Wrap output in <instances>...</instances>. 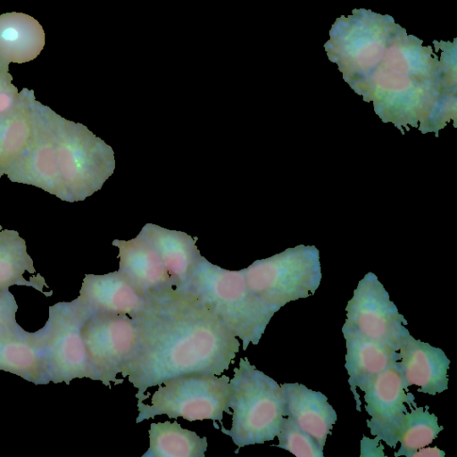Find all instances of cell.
<instances>
[{
  "label": "cell",
  "instance_id": "cell-5",
  "mask_svg": "<svg viewBox=\"0 0 457 457\" xmlns=\"http://www.w3.org/2000/svg\"><path fill=\"white\" fill-rule=\"evenodd\" d=\"M243 271L250 292L274 312L314 295L322 278L318 250L304 245L255 261Z\"/></svg>",
  "mask_w": 457,
  "mask_h": 457
},
{
  "label": "cell",
  "instance_id": "cell-11",
  "mask_svg": "<svg viewBox=\"0 0 457 457\" xmlns=\"http://www.w3.org/2000/svg\"><path fill=\"white\" fill-rule=\"evenodd\" d=\"M450 360L445 352L428 343L415 339L408 331L397 351V364L405 386L430 395L448 388Z\"/></svg>",
  "mask_w": 457,
  "mask_h": 457
},
{
  "label": "cell",
  "instance_id": "cell-10",
  "mask_svg": "<svg viewBox=\"0 0 457 457\" xmlns=\"http://www.w3.org/2000/svg\"><path fill=\"white\" fill-rule=\"evenodd\" d=\"M364 392L365 411L370 419L367 427L372 436L395 448L408 412L416 405L415 397L408 391L397 360L372 378L361 390Z\"/></svg>",
  "mask_w": 457,
  "mask_h": 457
},
{
  "label": "cell",
  "instance_id": "cell-26",
  "mask_svg": "<svg viewBox=\"0 0 457 457\" xmlns=\"http://www.w3.org/2000/svg\"><path fill=\"white\" fill-rule=\"evenodd\" d=\"M377 437L372 439L363 436L361 441V457L385 456L384 446Z\"/></svg>",
  "mask_w": 457,
  "mask_h": 457
},
{
  "label": "cell",
  "instance_id": "cell-16",
  "mask_svg": "<svg viewBox=\"0 0 457 457\" xmlns=\"http://www.w3.org/2000/svg\"><path fill=\"white\" fill-rule=\"evenodd\" d=\"M0 370L36 385L50 382L37 332L21 328L0 334Z\"/></svg>",
  "mask_w": 457,
  "mask_h": 457
},
{
  "label": "cell",
  "instance_id": "cell-1",
  "mask_svg": "<svg viewBox=\"0 0 457 457\" xmlns=\"http://www.w3.org/2000/svg\"><path fill=\"white\" fill-rule=\"evenodd\" d=\"M131 319L137 343L120 374L137 389V403L148 388L179 376H219L239 352L238 339L212 311L175 288L147 297Z\"/></svg>",
  "mask_w": 457,
  "mask_h": 457
},
{
  "label": "cell",
  "instance_id": "cell-25",
  "mask_svg": "<svg viewBox=\"0 0 457 457\" xmlns=\"http://www.w3.org/2000/svg\"><path fill=\"white\" fill-rule=\"evenodd\" d=\"M18 305L9 289L0 293V334L22 328L15 319Z\"/></svg>",
  "mask_w": 457,
  "mask_h": 457
},
{
  "label": "cell",
  "instance_id": "cell-24",
  "mask_svg": "<svg viewBox=\"0 0 457 457\" xmlns=\"http://www.w3.org/2000/svg\"><path fill=\"white\" fill-rule=\"evenodd\" d=\"M9 64L0 61V114L14 107L20 98L18 88L12 83Z\"/></svg>",
  "mask_w": 457,
  "mask_h": 457
},
{
  "label": "cell",
  "instance_id": "cell-3",
  "mask_svg": "<svg viewBox=\"0 0 457 457\" xmlns=\"http://www.w3.org/2000/svg\"><path fill=\"white\" fill-rule=\"evenodd\" d=\"M175 289L182 291L212 311L242 341L245 351L257 345L273 311L248 289L241 270H228L200 256L187 280Z\"/></svg>",
  "mask_w": 457,
  "mask_h": 457
},
{
  "label": "cell",
  "instance_id": "cell-13",
  "mask_svg": "<svg viewBox=\"0 0 457 457\" xmlns=\"http://www.w3.org/2000/svg\"><path fill=\"white\" fill-rule=\"evenodd\" d=\"M78 298L92 312L126 314L130 318L146 299L118 270L104 275L87 274Z\"/></svg>",
  "mask_w": 457,
  "mask_h": 457
},
{
  "label": "cell",
  "instance_id": "cell-8",
  "mask_svg": "<svg viewBox=\"0 0 457 457\" xmlns=\"http://www.w3.org/2000/svg\"><path fill=\"white\" fill-rule=\"evenodd\" d=\"M89 362L97 380L110 386L132 359L137 343L133 320L126 314L92 312L81 329Z\"/></svg>",
  "mask_w": 457,
  "mask_h": 457
},
{
  "label": "cell",
  "instance_id": "cell-17",
  "mask_svg": "<svg viewBox=\"0 0 457 457\" xmlns=\"http://www.w3.org/2000/svg\"><path fill=\"white\" fill-rule=\"evenodd\" d=\"M138 235L158 253L175 287L182 285L201 256L197 237L153 223H146Z\"/></svg>",
  "mask_w": 457,
  "mask_h": 457
},
{
  "label": "cell",
  "instance_id": "cell-7",
  "mask_svg": "<svg viewBox=\"0 0 457 457\" xmlns=\"http://www.w3.org/2000/svg\"><path fill=\"white\" fill-rule=\"evenodd\" d=\"M92 312L78 297L49 307L48 320L37 331L49 380L67 385L74 378L97 380L83 342L81 329Z\"/></svg>",
  "mask_w": 457,
  "mask_h": 457
},
{
  "label": "cell",
  "instance_id": "cell-6",
  "mask_svg": "<svg viewBox=\"0 0 457 457\" xmlns=\"http://www.w3.org/2000/svg\"><path fill=\"white\" fill-rule=\"evenodd\" d=\"M228 376L188 374L159 385L150 403H137V423L167 415L188 421L212 420L221 423L224 413L230 414L231 389Z\"/></svg>",
  "mask_w": 457,
  "mask_h": 457
},
{
  "label": "cell",
  "instance_id": "cell-22",
  "mask_svg": "<svg viewBox=\"0 0 457 457\" xmlns=\"http://www.w3.org/2000/svg\"><path fill=\"white\" fill-rule=\"evenodd\" d=\"M437 420L436 414L429 412L428 408L411 407L399 434L400 447L395 456L411 457L418 449L430 445L444 429Z\"/></svg>",
  "mask_w": 457,
  "mask_h": 457
},
{
  "label": "cell",
  "instance_id": "cell-2",
  "mask_svg": "<svg viewBox=\"0 0 457 457\" xmlns=\"http://www.w3.org/2000/svg\"><path fill=\"white\" fill-rule=\"evenodd\" d=\"M114 168L109 145L36 100L31 138L6 175L74 203L100 190Z\"/></svg>",
  "mask_w": 457,
  "mask_h": 457
},
{
  "label": "cell",
  "instance_id": "cell-12",
  "mask_svg": "<svg viewBox=\"0 0 457 457\" xmlns=\"http://www.w3.org/2000/svg\"><path fill=\"white\" fill-rule=\"evenodd\" d=\"M120 267L123 274L145 298L175 288V283L160 256L142 237L129 240L115 239Z\"/></svg>",
  "mask_w": 457,
  "mask_h": 457
},
{
  "label": "cell",
  "instance_id": "cell-9",
  "mask_svg": "<svg viewBox=\"0 0 457 457\" xmlns=\"http://www.w3.org/2000/svg\"><path fill=\"white\" fill-rule=\"evenodd\" d=\"M345 311L342 329L383 342L398 351L408 332L407 320L374 273H367L359 281Z\"/></svg>",
  "mask_w": 457,
  "mask_h": 457
},
{
  "label": "cell",
  "instance_id": "cell-19",
  "mask_svg": "<svg viewBox=\"0 0 457 457\" xmlns=\"http://www.w3.org/2000/svg\"><path fill=\"white\" fill-rule=\"evenodd\" d=\"M35 103L34 90L24 87L16 105L0 114V178L6 175L31 138Z\"/></svg>",
  "mask_w": 457,
  "mask_h": 457
},
{
  "label": "cell",
  "instance_id": "cell-27",
  "mask_svg": "<svg viewBox=\"0 0 457 457\" xmlns=\"http://www.w3.org/2000/svg\"><path fill=\"white\" fill-rule=\"evenodd\" d=\"M445 451L436 446L434 447H422L414 452L411 457H444Z\"/></svg>",
  "mask_w": 457,
  "mask_h": 457
},
{
  "label": "cell",
  "instance_id": "cell-23",
  "mask_svg": "<svg viewBox=\"0 0 457 457\" xmlns=\"http://www.w3.org/2000/svg\"><path fill=\"white\" fill-rule=\"evenodd\" d=\"M277 437V447L288 451L297 457H324L323 449L289 416L285 417Z\"/></svg>",
  "mask_w": 457,
  "mask_h": 457
},
{
  "label": "cell",
  "instance_id": "cell-4",
  "mask_svg": "<svg viewBox=\"0 0 457 457\" xmlns=\"http://www.w3.org/2000/svg\"><path fill=\"white\" fill-rule=\"evenodd\" d=\"M229 386L232 423L229 429L221 425L220 431L230 436L238 449L277 437L287 416L281 385L257 370L246 358H240Z\"/></svg>",
  "mask_w": 457,
  "mask_h": 457
},
{
  "label": "cell",
  "instance_id": "cell-20",
  "mask_svg": "<svg viewBox=\"0 0 457 457\" xmlns=\"http://www.w3.org/2000/svg\"><path fill=\"white\" fill-rule=\"evenodd\" d=\"M25 272L36 273L33 261L27 253L25 240L16 230L3 229L0 225V293L17 285L31 287L46 296L53 295V291H43V287L48 286L40 274L27 280L23 277Z\"/></svg>",
  "mask_w": 457,
  "mask_h": 457
},
{
  "label": "cell",
  "instance_id": "cell-15",
  "mask_svg": "<svg viewBox=\"0 0 457 457\" xmlns=\"http://www.w3.org/2000/svg\"><path fill=\"white\" fill-rule=\"evenodd\" d=\"M345 339V370L348 384L356 402V409L361 411V400L356 389L361 390L377 375L397 360V351L390 345L363 337L358 333L342 329Z\"/></svg>",
  "mask_w": 457,
  "mask_h": 457
},
{
  "label": "cell",
  "instance_id": "cell-18",
  "mask_svg": "<svg viewBox=\"0 0 457 457\" xmlns=\"http://www.w3.org/2000/svg\"><path fill=\"white\" fill-rule=\"evenodd\" d=\"M41 24L24 12L0 14V61L25 63L36 59L45 46Z\"/></svg>",
  "mask_w": 457,
  "mask_h": 457
},
{
  "label": "cell",
  "instance_id": "cell-14",
  "mask_svg": "<svg viewBox=\"0 0 457 457\" xmlns=\"http://www.w3.org/2000/svg\"><path fill=\"white\" fill-rule=\"evenodd\" d=\"M281 387L286 398L287 416L323 449L337 420L328 397L297 382L284 383Z\"/></svg>",
  "mask_w": 457,
  "mask_h": 457
},
{
  "label": "cell",
  "instance_id": "cell-21",
  "mask_svg": "<svg viewBox=\"0 0 457 457\" xmlns=\"http://www.w3.org/2000/svg\"><path fill=\"white\" fill-rule=\"evenodd\" d=\"M149 448L142 457H204L207 438L183 428L178 422L152 423Z\"/></svg>",
  "mask_w": 457,
  "mask_h": 457
}]
</instances>
